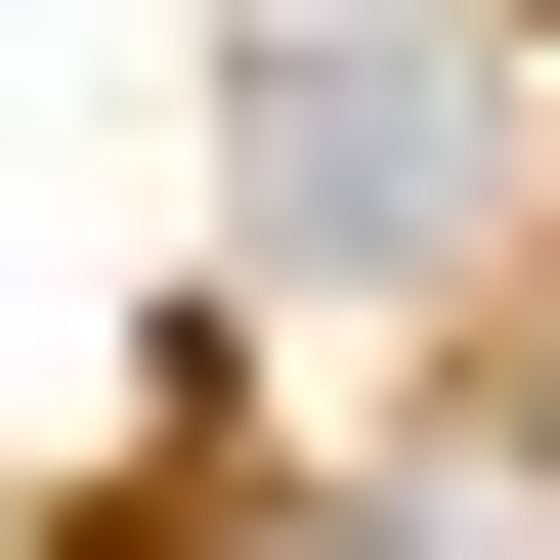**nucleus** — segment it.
Wrapping results in <instances>:
<instances>
[{
    "label": "nucleus",
    "instance_id": "f257e3e1",
    "mask_svg": "<svg viewBox=\"0 0 560 560\" xmlns=\"http://www.w3.org/2000/svg\"><path fill=\"white\" fill-rule=\"evenodd\" d=\"M215 173H259V259H517V86L431 44V0H302V44L215 86Z\"/></svg>",
    "mask_w": 560,
    "mask_h": 560
},
{
    "label": "nucleus",
    "instance_id": "f03ea898",
    "mask_svg": "<svg viewBox=\"0 0 560 560\" xmlns=\"http://www.w3.org/2000/svg\"><path fill=\"white\" fill-rule=\"evenodd\" d=\"M388 560H560V388H431L388 431Z\"/></svg>",
    "mask_w": 560,
    "mask_h": 560
},
{
    "label": "nucleus",
    "instance_id": "7ed1b4c3",
    "mask_svg": "<svg viewBox=\"0 0 560 560\" xmlns=\"http://www.w3.org/2000/svg\"><path fill=\"white\" fill-rule=\"evenodd\" d=\"M130 560H388V475H346V517H130Z\"/></svg>",
    "mask_w": 560,
    "mask_h": 560
}]
</instances>
